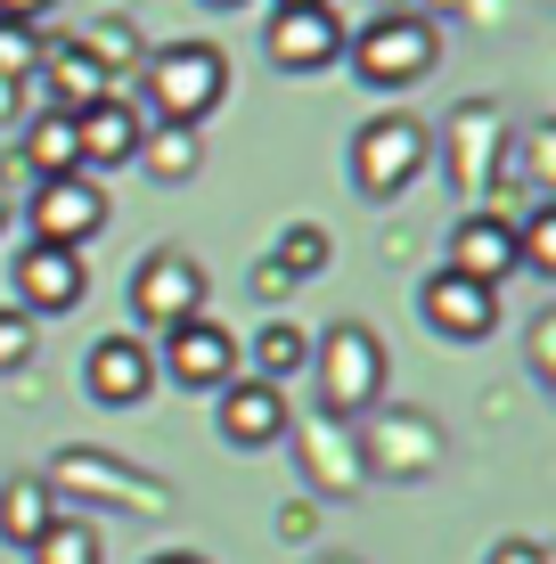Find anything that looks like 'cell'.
I'll return each mask as SVG.
<instances>
[{"label":"cell","mask_w":556,"mask_h":564,"mask_svg":"<svg viewBox=\"0 0 556 564\" xmlns=\"http://www.w3.org/2000/svg\"><path fill=\"white\" fill-rule=\"evenodd\" d=\"M17 311H33V319H57V311H74L83 303V286H90V270L83 254H66V246H17Z\"/></svg>","instance_id":"cell-15"},{"label":"cell","mask_w":556,"mask_h":564,"mask_svg":"<svg viewBox=\"0 0 556 564\" xmlns=\"http://www.w3.org/2000/svg\"><path fill=\"white\" fill-rule=\"evenodd\" d=\"M42 482H50V499H90V508H123V516L172 508V482L148 475V466H123L115 451H57Z\"/></svg>","instance_id":"cell-4"},{"label":"cell","mask_w":556,"mask_h":564,"mask_svg":"<svg viewBox=\"0 0 556 564\" xmlns=\"http://www.w3.org/2000/svg\"><path fill=\"white\" fill-rule=\"evenodd\" d=\"M417 319H426L434 336H450V344H483L491 327H500V286H475V279H458V270H434V279L417 286Z\"/></svg>","instance_id":"cell-12"},{"label":"cell","mask_w":556,"mask_h":564,"mask_svg":"<svg viewBox=\"0 0 556 564\" xmlns=\"http://www.w3.org/2000/svg\"><path fill=\"white\" fill-rule=\"evenodd\" d=\"M205 9H246V0H205Z\"/></svg>","instance_id":"cell-35"},{"label":"cell","mask_w":556,"mask_h":564,"mask_svg":"<svg viewBox=\"0 0 556 564\" xmlns=\"http://www.w3.org/2000/svg\"><path fill=\"white\" fill-rule=\"evenodd\" d=\"M238 352H246V368H254L262 384H279V393H286V377H303V368H312V336H303L295 319H271L254 344H238Z\"/></svg>","instance_id":"cell-20"},{"label":"cell","mask_w":556,"mask_h":564,"mask_svg":"<svg viewBox=\"0 0 556 564\" xmlns=\"http://www.w3.org/2000/svg\"><path fill=\"white\" fill-rule=\"evenodd\" d=\"M369 417H377L369 434H352V458L360 466L410 482V475H426V466L443 458V425H434L426 410H369Z\"/></svg>","instance_id":"cell-9"},{"label":"cell","mask_w":556,"mask_h":564,"mask_svg":"<svg viewBox=\"0 0 556 564\" xmlns=\"http://www.w3.org/2000/svg\"><path fill=\"white\" fill-rule=\"evenodd\" d=\"M312 384H319V410L328 417H369L385 410V384H393V352L369 319H336L328 336H312Z\"/></svg>","instance_id":"cell-1"},{"label":"cell","mask_w":556,"mask_h":564,"mask_svg":"<svg viewBox=\"0 0 556 564\" xmlns=\"http://www.w3.org/2000/svg\"><path fill=\"white\" fill-rule=\"evenodd\" d=\"M458 279H475V286H500L515 279V213H467V221L450 229V262Z\"/></svg>","instance_id":"cell-16"},{"label":"cell","mask_w":556,"mask_h":564,"mask_svg":"<svg viewBox=\"0 0 556 564\" xmlns=\"http://www.w3.org/2000/svg\"><path fill=\"white\" fill-rule=\"evenodd\" d=\"M214 425H221L229 451H271V442L295 434V425H286V393L262 384V377H229L214 393Z\"/></svg>","instance_id":"cell-14"},{"label":"cell","mask_w":556,"mask_h":564,"mask_svg":"<svg viewBox=\"0 0 556 564\" xmlns=\"http://www.w3.org/2000/svg\"><path fill=\"white\" fill-rule=\"evenodd\" d=\"M426 155H434V140H426V123H410V115H369V123L352 131V197H401V188L426 172Z\"/></svg>","instance_id":"cell-5"},{"label":"cell","mask_w":556,"mask_h":564,"mask_svg":"<svg viewBox=\"0 0 556 564\" xmlns=\"http://www.w3.org/2000/svg\"><path fill=\"white\" fill-rule=\"evenodd\" d=\"M25 115V83H0V123H17Z\"/></svg>","instance_id":"cell-32"},{"label":"cell","mask_w":556,"mask_h":564,"mask_svg":"<svg viewBox=\"0 0 556 564\" xmlns=\"http://www.w3.org/2000/svg\"><path fill=\"white\" fill-rule=\"evenodd\" d=\"M42 66V25H9L0 17V83H33Z\"/></svg>","instance_id":"cell-27"},{"label":"cell","mask_w":556,"mask_h":564,"mask_svg":"<svg viewBox=\"0 0 556 564\" xmlns=\"http://www.w3.org/2000/svg\"><path fill=\"white\" fill-rule=\"evenodd\" d=\"M344 17L336 9H271V25H262V50H271L279 74H328L344 66Z\"/></svg>","instance_id":"cell-10"},{"label":"cell","mask_w":556,"mask_h":564,"mask_svg":"<svg viewBox=\"0 0 556 564\" xmlns=\"http://www.w3.org/2000/svg\"><path fill=\"white\" fill-rule=\"evenodd\" d=\"M148 564H205L197 549H164V556H148Z\"/></svg>","instance_id":"cell-33"},{"label":"cell","mask_w":556,"mask_h":564,"mask_svg":"<svg viewBox=\"0 0 556 564\" xmlns=\"http://www.w3.org/2000/svg\"><path fill=\"white\" fill-rule=\"evenodd\" d=\"M312 523H319L312 508H279V532H286V540H303V532H312Z\"/></svg>","instance_id":"cell-31"},{"label":"cell","mask_w":556,"mask_h":564,"mask_svg":"<svg viewBox=\"0 0 556 564\" xmlns=\"http://www.w3.org/2000/svg\"><path fill=\"white\" fill-rule=\"evenodd\" d=\"M483 564H548V549H541V540H500Z\"/></svg>","instance_id":"cell-30"},{"label":"cell","mask_w":556,"mask_h":564,"mask_svg":"<svg viewBox=\"0 0 556 564\" xmlns=\"http://www.w3.org/2000/svg\"><path fill=\"white\" fill-rule=\"evenodd\" d=\"M271 9H328V0H271Z\"/></svg>","instance_id":"cell-34"},{"label":"cell","mask_w":556,"mask_h":564,"mask_svg":"<svg viewBox=\"0 0 556 564\" xmlns=\"http://www.w3.org/2000/svg\"><path fill=\"white\" fill-rule=\"evenodd\" d=\"M0 17H9V25H50L57 0H0Z\"/></svg>","instance_id":"cell-29"},{"label":"cell","mask_w":556,"mask_h":564,"mask_svg":"<svg viewBox=\"0 0 556 564\" xmlns=\"http://www.w3.org/2000/svg\"><path fill=\"white\" fill-rule=\"evenodd\" d=\"M344 66L369 90H410V83H426V74L443 66V25L417 17V9H385L377 25H360L352 42H344Z\"/></svg>","instance_id":"cell-3"},{"label":"cell","mask_w":556,"mask_h":564,"mask_svg":"<svg viewBox=\"0 0 556 564\" xmlns=\"http://www.w3.org/2000/svg\"><path fill=\"white\" fill-rule=\"evenodd\" d=\"M156 377H172L181 393H221L229 377H246V352H238V336H229V327L188 319V327H172V336H164Z\"/></svg>","instance_id":"cell-8"},{"label":"cell","mask_w":556,"mask_h":564,"mask_svg":"<svg viewBox=\"0 0 556 564\" xmlns=\"http://www.w3.org/2000/svg\"><path fill=\"white\" fill-rule=\"evenodd\" d=\"M0 221H9V188H0Z\"/></svg>","instance_id":"cell-36"},{"label":"cell","mask_w":556,"mask_h":564,"mask_svg":"<svg viewBox=\"0 0 556 564\" xmlns=\"http://www.w3.org/2000/svg\"><path fill=\"white\" fill-rule=\"evenodd\" d=\"M532 377H541V384H556V319H541V327H532Z\"/></svg>","instance_id":"cell-28"},{"label":"cell","mask_w":556,"mask_h":564,"mask_svg":"<svg viewBox=\"0 0 556 564\" xmlns=\"http://www.w3.org/2000/svg\"><path fill=\"white\" fill-rule=\"evenodd\" d=\"M140 107H123L107 90L99 107H83L74 115V155H83V172H115V164H131V155H140Z\"/></svg>","instance_id":"cell-17"},{"label":"cell","mask_w":556,"mask_h":564,"mask_svg":"<svg viewBox=\"0 0 556 564\" xmlns=\"http://www.w3.org/2000/svg\"><path fill=\"white\" fill-rule=\"evenodd\" d=\"M131 164H148V181H164V188H181V181H197V164H205V140L188 123H148L140 131V155Z\"/></svg>","instance_id":"cell-19"},{"label":"cell","mask_w":556,"mask_h":564,"mask_svg":"<svg viewBox=\"0 0 556 564\" xmlns=\"http://www.w3.org/2000/svg\"><path fill=\"white\" fill-rule=\"evenodd\" d=\"M50 523H57V499H50L42 475H9L0 482V540H9V549H33Z\"/></svg>","instance_id":"cell-18"},{"label":"cell","mask_w":556,"mask_h":564,"mask_svg":"<svg viewBox=\"0 0 556 564\" xmlns=\"http://www.w3.org/2000/svg\"><path fill=\"white\" fill-rule=\"evenodd\" d=\"M140 90H148V115H156V123L205 131V115L229 99V57L214 42H164V50L140 57Z\"/></svg>","instance_id":"cell-2"},{"label":"cell","mask_w":556,"mask_h":564,"mask_svg":"<svg viewBox=\"0 0 556 564\" xmlns=\"http://www.w3.org/2000/svg\"><path fill=\"white\" fill-rule=\"evenodd\" d=\"M508 172V123L491 99H467L450 115V181L467 188V197H491Z\"/></svg>","instance_id":"cell-11"},{"label":"cell","mask_w":556,"mask_h":564,"mask_svg":"<svg viewBox=\"0 0 556 564\" xmlns=\"http://www.w3.org/2000/svg\"><path fill=\"white\" fill-rule=\"evenodd\" d=\"M33 344H42V319L17 303H0V377H17V368H33Z\"/></svg>","instance_id":"cell-26"},{"label":"cell","mask_w":556,"mask_h":564,"mask_svg":"<svg viewBox=\"0 0 556 564\" xmlns=\"http://www.w3.org/2000/svg\"><path fill=\"white\" fill-rule=\"evenodd\" d=\"M515 270L556 279V205H532L524 221H515Z\"/></svg>","instance_id":"cell-24"},{"label":"cell","mask_w":556,"mask_h":564,"mask_svg":"<svg viewBox=\"0 0 556 564\" xmlns=\"http://www.w3.org/2000/svg\"><path fill=\"white\" fill-rule=\"evenodd\" d=\"M271 270H279V279H319V270H328V229H319V221H295V229H279V246H271Z\"/></svg>","instance_id":"cell-23"},{"label":"cell","mask_w":556,"mask_h":564,"mask_svg":"<svg viewBox=\"0 0 556 564\" xmlns=\"http://www.w3.org/2000/svg\"><path fill=\"white\" fill-rule=\"evenodd\" d=\"M25 172H42V181L83 172V155H74V115H50V107L25 115Z\"/></svg>","instance_id":"cell-21"},{"label":"cell","mask_w":556,"mask_h":564,"mask_svg":"<svg viewBox=\"0 0 556 564\" xmlns=\"http://www.w3.org/2000/svg\"><path fill=\"white\" fill-rule=\"evenodd\" d=\"M83 393L99 401V410H140V401L156 393V352H148L140 336H99L83 352Z\"/></svg>","instance_id":"cell-13"},{"label":"cell","mask_w":556,"mask_h":564,"mask_svg":"<svg viewBox=\"0 0 556 564\" xmlns=\"http://www.w3.org/2000/svg\"><path fill=\"white\" fill-rule=\"evenodd\" d=\"M336 564H344V556H336Z\"/></svg>","instance_id":"cell-37"},{"label":"cell","mask_w":556,"mask_h":564,"mask_svg":"<svg viewBox=\"0 0 556 564\" xmlns=\"http://www.w3.org/2000/svg\"><path fill=\"white\" fill-rule=\"evenodd\" d=\"M131 319L156 327V336L205 319V270H197V254H181V246L140 254V270H131Z\"/></svg>","instance_id":"cell-6"},{"label":"cell","mask_w":556,"mask_h":564,"mask_svg":"<svg viewBox=\"0 0 556 564\" xmlns=\"http://www.w3.org/2000/svg\"><path fill=\"white\" fill-rule=\"evenodd\" d=\"M25 556H33V564H107L99 532H90V523H66V516H57V523H50L42 540H33Z\"/></svg>","instance_id":"cell-25"},{"label":"cell","mask_w":556,"mask_h":564,"mask_svg":"<svg viewBox=\"0 0 556 564\" xmlns=\"http://www.w3.org/2000/svg\"><path fill=\"white\" fill-rule=\"evenodd\" d=\"M107 188L90 181V172H57V181H33L25 197V221H33V246H66V254H83L90 238L107 229Z\"/></svg>","instance_id":"cell-7"},{"label":"cell","mask_w":556,"mask_h":564,"mask_svg":"<svg viewBox=\"0 0 556 564\" xmlns=\"http://www.w3.org/2000/svg\"><path fill=\"white\" fill-rule=\"evenodd\" d=\"M74 42H83V57L107 74V90L123 83V74H140V57H148V50H140V25H131V17H99V25L74 33Z\"/></svg>","instance_id":"cell-22"}]
</instances>
